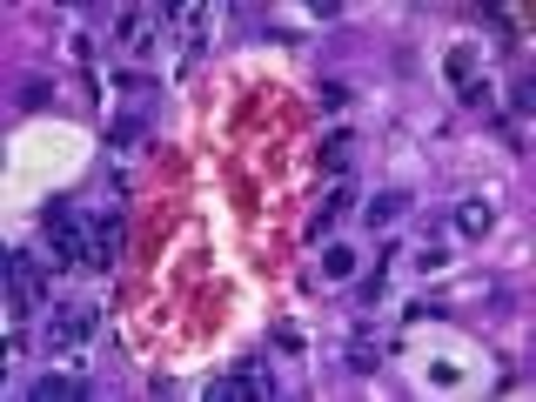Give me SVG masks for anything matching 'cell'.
<instances>
[{
  "mask_svg": "<svg viewBox=\"0 0 536 402\" xmlns=\"http://www.w3.org/2000/svg\"><path fill=\"white\" fill-rule=\"evenodd\" d=\"M7 309H14V322H27V315L47 309V262L41 255H7Z\"/></svg>",
  "mask_w": 536,
  "mask_h": 402,
  "instance_id": "7a4b0ae2",
  "label": "cell"
},
{
  "mask_svg": "<svg viewBox=\"0 0 536 402\" xmlns=\"http://www.w3.org/2000/svg\"><path fill=\"white\" fill-rule=\"evenodd\" d=\"M476 67H483L476 41H456V47H449V61H443V74L456 81V94H469V88H476Z\"/></svg>",
  "mask_w": 536,
  "mask_h": 402,
  "instance_id": "9c48e42d",
  "label": "cell"
},
{
  "mask_svg": "<svg viewBox=\"0 0 536 402\" xmlns=\"http://www.w3.org/2000/svg\"><path fill=\"white\" fill-rule=\"evenodd\" d=\"M41 235H47V262L54 268H81L88 275V242H94V215H81L74 201H47L41 208Z\"/></svg>",
  "mask_w": 536,
  "mask_h": 402,
  "instance_id": "6da1fadb",
  "label": "cell"
},
{
  "mask_svg": "<svg viewBox=\"0 0 536 402\" xmlns=\"http://www.w3.org/2000/svg\"><path fill=\"white\" fill-rule=\"evenodd\" d=\"M382 275H389V262H376L369 275H362V302H376V295H382Z\"/></svg>",
  "mask_w": 536,
  "mask_h": 402,
  "instance_id": "e0dca14e",
  "label": "cell"
},
{
  "mask_svg": "<svg viewBox=\"0 0 536 402\" xmlns=\"http://www.w3.org/2000/svg\"><path fill=\"white\" fill-rule=\"evenodd\" d=\"M47 94H54L47 81H27V88H21V108H27V114H34V108H47Z\"/></svg>",
  "mask_w": 536,
  "mask_h": 402,
  "instance_id": "2e32d148",
  "label": "cell"
},
{
  "mask_svg": "<svg viewBox=\"0 0 536 402\" xmlns=\"http://www.w3.org/2000/svg\"><path fill=\"white\" fill-rule=\"evenodd\" d=\"M510 108H516V114H530V108H536V81H516V94H510Z\"/></svg>",
  "mask_w": 536,
  "mask_h": 402,
  "instance_id": "ac0fdd59",
  "label": "cell"
},
{
  "mask_svg": "<svg viewBox=\"0 0 536 402\" xmlns=\"http://www.w3.org/2000/svg\"><path fill=\"white\" fill-rule=\"evenodd\" d=\"M141 134H148V114H121V121H114V148H134Z\"/></svg>",
  "mask_w": 536,
  "mask_h": 402,
  "instance_id": "5bb4252c",
  "label": "cell"
},
{
  "mask_svg": "<svg viewBox=\"0 0 536 402\" xmlns=\"http://www.w3.org/2000/svg\"><path fill=\"white\" fill-rule=\"evenodd\" d=\"M349 155H356V134H349V128H342V134H329V141H322V168H335V175L349 168Z\"/></svg>",
  "mask_w": 536,
  "mask_h": 402,
  "instance_id": "4fadbf2b",
  "label": "cell"
},
{
  "mask_svg": "<svg viewBox=\"0 0 536 402\" xmlns=\"http://www.w3.org/2000/svg\"><path fill=\"white\" fill-rule=\"evenodd\" d=\"M27 396H34V402H81V396H94V382L74 376V369H54V376H41Z\"/></svg>",
  "mask_w": 536,
  "mask_h": 402,
  "instance_id": "ba28073f",
  "label": "cell"
},
{
  "mask_svg": "<svg viewBox=\"0 0 536 402\" xmlns=\"http://www.w3.org/2000/svg\"><path fill=\"white\" fill-rule=\"evenodd\" d=\"M376 356H382V342H369V322H362L356 342H349V369H356V376H369V369H376Z\"/></svg>",
  "mask_w": 536,
  "mask_h": 402,
  "instance_id": "7c38bea8",
  "label": "cell"
},
{
  "mask_svg": "<svg viewBox=\"0 0 536 402\" xmlns=\"http://www.w3.org/2000/svg\"><path fill=\"white\" fill-rule=\"evenodd\" d=\"M356 262H362L356 248L329 242V248H322V282H349V275H356Z\"/></svg>",
  "mask_w": 536,
  "mask_h": 402,
  "instance_id": "8fae6325",
  "label": "cell"
},
{
  "mask_svg": "<svg viewBox=\"0 0 536 402\" xmlns=\"http://www.w3.org/2000/svg\"><path fill=\"white\" fill-rule=\"evenodd\" d=\"M208 396L215 402H268L275 396V376H268V362H242V369H228Z\"/></svg>",
  "mask_w": 536,
  "mask_h": 402,
  "instance_id": "5b68a950",
  "label": "cell"
},
{
  "mask_svg": "<svg viewBox=\"0 0 536 402\" xmlns=\"http://www.w3.org/2000/svg\"><path fill=\"white\" fill-rule=\"evenodd\" d=\"M121 215H94V242H88V275H108L114 262H121Z\"/></svg>",
  "mask_w": 536,
  "mask_h": 402,
  "instance_id": "8992f818",
  "label": "cell"
},
{
  "mask_svg": "<svg viewBox=\"0 0 536 402\" xmlns=\"http://www.w3.org/2000/svg\"><path fill=\"white\" fill-rule=\"evenodd\" d=\"M456 228H463L469 242H483V235L496 228V208L490 201H463V208H456Z\"/></svg>",
  "mask_w": 536,
  "mask_h": 402,
  "instance_id": "30bf717a",
  "label": "cell"
},
{
  "mask_svg": "<svg viewBox=\"0 0 536 402\" xmlns=\"http://www.w3.org/2000/svg\"><path fill=\"white\" fill-rule=\"evenodd\" d=\"M349 208H356V181H335V188H329V201H322V208H315V222L302 228V235H309V248L322 242V235H335V222H342V215H349Z\"/></svg>",
  "mask_w": 536,
  "mask_h": 402,
  "instance_id": "52a82bcc",
  "label": "cell"
},
{
  "mask_svg": "<svg viewBox=\"0 0 536 402\" xmlns=\"http://www.w3.org/2000/svg\"><path fill=\"white\" fill-rule=\"evenodd\" d=\"M94 335H101V309H88V302H61L47 315V349L54 356H81Z\"/></svg>",
  "mask_w": 536,
  "mask_h": 402,
  "instance_id": "3957f363",
  "label": "cell"
},
{
  "mask_svg": "<svg viewBox=\"0 0 536 402\" xmlns=\"http://www.w3.org/2000/svg\"><path fill=\"white\" fill-rule=\"evenodd\" d=\"M161 34H168V14H161V7H128V14L114 21V41L128 47L134 61H148V54H161Z\"/></svg>",
  "mask_w": 536,
  "mask_h": 402,
  "instance_id": "277c9868",
  "label": "cell"
},
{
  "mask_svg": "<svg viewBox=\"0 0 536 402\" xmlns=\"http://www.w3.org/2000/svg\"><path fill=\"white\" fill-rule=\"evenodd\" d=\"M402 208H409V195H382V201H369V222H376V228H389V222L402 215Z\"/></svg>",
  "mask_w": 536,
  "mask_h": 402,
  "instance_id": "9a60e30c",
  "label": "cell"
},
{
  "mask_svg": "<svg viewBox=\"0 0 536 402\" xmlns=\"http://www.w3.org/2000/svg\"><path fill=\"white\" fill-rule=\"evenodd\" d=\"M349 101V81H322V108H342Z\"/></svg>",
  "mask_w": 536,
  "mask_h": 402,
  "instance_id": "d6986e66",
  "label": "cell"
}]
</instances>
